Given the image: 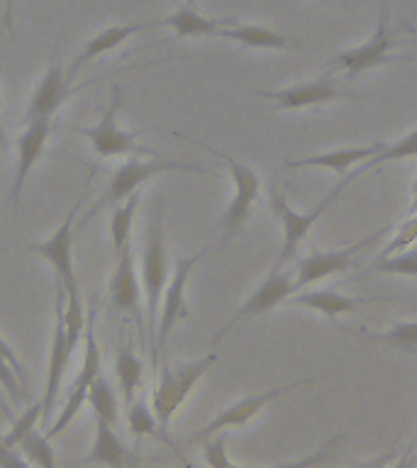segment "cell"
<instances>
[{
    "instance_id": "cell-1",
    "label": "cell",
    "mask_w": 417,
    "mask_h": 468,
    "mask_svg": "<svg viewBox=\"0 0 417 468\" xmlns=\"http://www.w3.org/2000/svg\"><path fill=\"white\" fill-rule=\"evenodd\" d=\"M168 283V256H166V237H164V207L161 203L152 210L149 227L144 237V254H142V295L146 300V336L156 342V317L159 305L164 298V288Z\"/></svg>"
},
{
    "instance_id": "cell-2",
    "label": "cell",
    "mask_w": 417,
    "mask_h": 468,
    "mask_svg": "<svg viewBox=\"0 0 417 468\" xmlns=\"http://www.w3.org/2000/svg\"><path fill=\"white\" fill-rule=\"evenodd\" d=\"M215 364H218V354L215 351L196 358V361H188V364H178L176 368L168 366L166 361H161L159 380H156L152 395V410L161 427V434H166L176 410L181 408L190 390L198 386V380L203 378Z\"/></svg>"
},
{
    "instance_id": "cell-3",
    "label": "cell",
    "mask_w": 417,
    "mask_h": 468,
    "mask_svg": "<svg viewBox=\"0 0 417 468\" xmlns=\"http://www.w3.org/2000/svg\"><path fill=\"white\" fill-rule=\"evenodd\" d=\"M166 171H188V174H208L205 168L196 166V164H186V161H176V159H166V156H159V154H154L149 161H127L123 166L117 168L110 183L102 190V196L95 200L93 207H88V212L80 219V225L83 227L86 222L98 215V210L102 207H110V205H120L127 196H132L134 190H139L144 186L149 178L159 174H166Z\"/></svg>"
},
{
    "instance_id": "cell-4",
    "label": "cell",
    "mask_w": 417,
    "mask_h": 468,
    "mask_svg": "<svg viewBox=\"0 0 417 468\" xmlns=\"http://www.w3.org/2000/svg\"><path fill=\"white\" fill-rule=\"evenodd\" d=\"M351 181H354V176L347 174V178H344V181L339 183V186H337V188L332 190L322 203L315 205L310 212H295L291 205H288V200H285V196L281 193V190L271 188L269 207L271 212L276 215L278 222H281V229H283V247H281V254H278L276 263H273V271H281V266H283L285 261H291L293 256H295V251H298L300 244H303V239L310 234V227L317 222L320 215H325V210H327L329 205L335 203L337 196H339V193H342Z\"/></svg>"
},
{
    "instance_id": "cell-5",
    "label": "cell",
    "mask_w": 417,
    "mask_h": 468,
    "mask_svg": "<svg viewBox=\"0 0 417 468\" xmlns=\"http://www.w3.org/2000/svg\"><path fill=\"white\" fill-rule=\"evenodd\" d=\"M102 373V358H101V346H98V339H95V305H91V310L86 313V329H83V361H80V371L73 380L71 390L66 395L64 408L57 415L54 422H49L44 437L51 439L61 434V431L69 427V424L76 420L79 410L83 408V402L88 398V388L98 376Z\"/></svg>"
},
{
    "instance_id": "cell-6",
    "label": "cell",
    "mask_w": 417,
    "mask_h": 468,
    "mask_svg": "<svg viewBox=\"0 0 417 468\" xmlns=\"http://www.w3.org/2000/svg\"><path fill=\"white\" fill-rule=\"evenodd\" d=\"M208 152H212L215 156L225 161V166L230 168V176H232V183H234V196L227 205L225 215L219 219V244L218 249H225L230 241L240 234V229L244 227L247 222L249 212H251V205L256 203V197H259V188H262V178L256 174L254 168H249L247 164H241L237 161L234 156L230 154H222V152H215L212 146H205Z\"/></svg>"
},
{
    "instance_id": "cell-7",
    "label": "cell",
    "mask_w": 417,
    "mask_h": 468,
    "mask_svg": "<svg viewBox=\"0 0 417 468\" xmlns=\"http://www.w3.org/2000/svg\"><path fill=\"white\" fill-rule=\"evenodd\" d=\"M91 181H93V171L88 174L86 183H83V188H80V197L71 205V210H69V215L64 218V222L57 227V232L51 234L49 239L32 241V244H27V249L32 251V254L42 256V259H47V261L54 266V271H57L59 288H61L64 292L79 291L76 273H73V234H76L73 225H76L80 205H83V200H86L88 196Z\"/></svg>"
},
{
    "instance_id": "cell-8",
    "label": "cell",
    "mask_w": 417,
    "mask_h": 468,
    "mask_svg": "<svg viewBox=\"0 0 417 468\" xmlns=\"http://www.w3.org/2000/svg\"><path fill=\"white\" fill-rule=\"evenodd\" d=\"M208 254V247H203L200 251L190 256H181L176 259V269L168 278L166 288H164V298H161L159 305V322H156V342H154V364L156 358L161 356V351L166 346L168 335L174 332V327L181 320L190 317V307L186 303V285H188V278L193 273V269L198 266V261Z\"/></svg>"
},
{
    "instance_id": "cell-9",
    "label": "cell",
    "mask_w": 417,
    "mask_h": 468,
    "mask_svg": "<svg viewBox=\"0 0 417 468\" xmlns=\"http://www.w3.org/2000/svg\"><path fill=\"white\" fill-rule=\"evenodd\" d=\"M124 102V88L112 86L110 88V101L105 112L101 115V120L93 124V127H86L80 132L83 137L91 142L95 156H102V159H112V156H130V154H152L144 146H139L137 137L132 132H124L120 124H117V115H120V108Z\"/></svg>"
},
{
    "instance_id": "cell-10",
    "label": "cell",
    "mask_w": 417,
    "mask_h": 468,
    "mask_svg": "<svg viewBox=\"0 0 417 468\" xmlns=\"http://www.w3.org/2000/svg\"><path fill=\"white\" fill-rule=\"evenodd\" d=\"M295 292V285H293V273H281V271H271V276L263 281L259 288H256L251 295H249V300L244 303V305L237 310V313L230 317V320L222 324V327L215 332V336H212V344H219L222 339H225L230 332H232L234 327H240V324H244L247 320H254V317H259V314L269 313V310H273L276 305H281L283 300H288Z\"/></svg>"
},
{
    "instance_id": "cell-11",
    "label": "cell",
    "mask_w": 417,
    "mask_h": 468,
    "mask_svg": "<svg viewBox=\"0 0 417 468\" xmlns=\"http://www.w3.org/2000/svg\"><path fill=\"white\" fill-rule=\"evenodd\" d=\"M307 383H310V378L293 380V383H288V386L271 388V390H263V393L247 395V398H241V400L232 402V405H227L225 410H219L210 422L203 424V427L190 437V441H205V439H210L212 434H218V431L244 427V424H247L254 415H259V412H262L271 400H276V398H281V395L291 393V390H295V388L307 386Z\"/></svg>"
},
{
    "instance_id": "cell-12",
    "label": "cell",
    "mask_w": 417,
    "mask_h": 468,
    "mask_svg": "<svg viewBox=\"0 0 417 468\" xmlns=\"http://www.w3.org/2000/svg\"><path fill=\"white\" fill-rule=\"evenodd\" d=\"M110 303L115 307L117 313L130 314L132 320L137 322V335L142 339V346L146 344V324H144V313H142V285L137 281V269H134V256H132V247L120 251L110 278Z\"/></svg>"
},
{
    "instance_id": "cell-13",
    "label": "cell",
    "mask_w": 417,
    "mask_h": 468,
    "mask_svg": "<svg viewBox=\"0 0 417 468\" xmlns=\"http://www.w3.org/2000/svg\"><path fill=\"white\" fill-rule=\"evenodd\" d=\"M73 351L66 344V329H64V291L59 288L57 298V322H54V335H51L49 346V361H47V386L42 395V427H49L54 410L59 402V390H61V380L66 376L69 361H71Z\"/></svg>"
},
{
    "instance_id": "cell-14",
    "label": "cell",
    "mask_w": 417,
    "mask_h": 468,
    "mask_svg": "<svg viewBox=\"0 0 417 468\" xmlns=\"http://www.w3.org/2000/svg\"><path fill=\"white\" fill-rule=\"evenodd\" d=\"M388 47H390V32H388V13L383 10L379 17V25H376V32L364 44L335 54L329 66H332V71H339L347 79H354V76L369 71L373 66L393 61L388 57Z\"/></svg>"
},
{
    "instance_id": "cell-15",
    "label": "cell",
    "mask_w": 417,
    "mask_h": 468,
    "mask_svg": "<svg viewBox=\"0 0 417 468\" xmlns=\"http://www.w3.org/2000/svg\"><path fill=\"white\" fill-rule=\"evenodd\" d=\"M80 86H73V79L69 76L64 66L54 61L44 71L42 80L37 83L35 93L29 98L27 112H25V124L37 122V120H51L57 115L59 108L64 105L73 93H79Z\"/></svg>"
},
{
    "instance_id": "cell-16",
    "label": "cell",
    "mask_w": 417,
    "mask_h": 468,
    "mask_svg": "<svg viewBox=\"0 0 417 468\" xmlns=\"http://www.w3.org/2000/svg\"><path fill=\"white\" fill-rule=\"evenodd\" d=\"M383 232L371 234L369 239L357 241V244H351V247L344 249H335V251H313V254H307L305 259H300L298 261V271H295V276H293V285H295V292H300L307 285L317 283L322 278L332 276V273H339V271H347L351 266V259L366 247V244H371L373 239H379Z\"/></svg>"
},
{
    "instance_id": "cell-17",
    "label": "cell",
    "mask_w": 417,
    "mask_h": 468,
    "mask_svg": "<svg viewBox=\"0 0 417 468\" xmlns=\"http://www.w3.org/2000/svg\"><path fill=\"white\" fill-rule=\"evenodd\" d=\"M259 95L273 101L281 110H300L310 108V105H322V102L337 101V98H342L344 90L337 83L335 71H327L317 76V79L305 80V83H295V86L283 88V90H266V93Z\"/></svg>"
},
{
    "instance_id": "cell-18",
    "label": "cell",
    "mask_w": 417,
    "mask_h": 468,
    "mask_svg": "<svg viewBox=\"0 0 417 468\" xmlns=\"http://www.w3.org/2000/svg\"><path fill=\"white\" fill-rule=\"evenodd\" d=\"M51 134V120H37V122H27L25 130L17 137V164H15L13 176V210L20 212V196L27 183L29 171L35 168L39 156L44 154L47 139Z\"/></svg>"
},
{
    "instance_id": "cell-19",
    "label": "cell",
    "mask_w": 417,
    "mask_h": 468,
    "mask_svg": "<svg viewBox=\"0 0 417 468\" xmlns=\"http://www.w3.org/2000/svg\"><path fill=\"white\" fill-rule=\"evenodd\" d=\"M146 29H154L152 22H123V25H112V27L101 29L98 35H93L91 39H86L83 44V49L80 54L71 61L69 66V76L76 79V73L88 64V61H93V58L102 57V54H108V51L117 49L120 44H124L127 39H132L134 35H142Z\"/></svg>"
},
{
    "instance_id": "cell-20",
    "label": "cell",
    "mask_w": 417,
    "mask_h": 468,
    "mask_svg": "<svg viewBox=\"0 0 417 468\" xmlns=\"http://www.w3.org/2000/svg\"><path fill=\"white\" fill-rule=\"evenodd\" d=\"M386 144L383 142H376V144L369 146H347V149H332V152L325 154H313V156H303V159H288L285 161V168H303V166H320L335 171L337 176H347L349 168L357 164V161H369L371 156H376L379 152H383Z\"/></svg>"
},
{
    "instance_id": "cell-21",
    "label": "cell",
    "mask_w": 417,
    "mask_h": 468,
    "mask_svg": "<svg viewBox=\"0 0 417 468\" xmlns=\"http://www.w3.org/2000/svg\"><path fill=\"white\" fill-rule=\"evenodd\" d=\"M134 461L132 449H127L123 439L117 437L115 427L95 420V439L91 452L86 453L83 463L91 466H105V468H127V463Z\"/></svg>"
},
{
    "instance_id": "cell-22",
    "label": "cell",
    "mask_w": 417,
    "mask_h": 468,
    "mask_svg": "<svg viewBox=\"0 0 417 468\" xmlns=\"http://www.w3.org/2000/svg\"><path fill=\"white\" fill-rule=\"evenodd\" d=\"M227 25H232V20H212L200 15L193 5H186L181 10H176L174 15H168L164 20L152 22V27H168L176 37H218V32Z\"/></svg>"
},
{
    "instance_id": "cell-23",
    "label": "cell",
    "mask_w": 417,
    "mask_h": 468,
    "mask_svg": "<svg viewBox=\"0 0 417 468\" xmlns=\"http://www.w3.org/2000/svg\"><path fill=\"white\" fill-rule=\"evenodd\" d=\"M376 298H351V295H342V292L329 291V288H317V291H303L293 292V305L310 307L315 313L325 314V317H337V314L354 313L358 305L364 303H373Z\"/></svg>"
},
{
    "instance_id": "cell-24",
    "label": "cell",
    "mask_w": 417,
    "mask_h": 468,
    "mask_svg": "<svg viewBox=\"0 0 417 468\" xmlns=\"http://www.w3.org/2000/svg\"><path fill=\"white\" fill-rule=\"evenodd\" d=\"M218 37L241 44V47H249V49H288V47H293L288 37L278 35L273 29L262 27V25H241L237 20L219 29Z\"/></svg>"
},
{
    "instance_id": "cell-25",
    "label": "cell",
    "mask_w": 417,
    "mask_h": 468,
    "mask_svg": "<svg viewBox=\"0 0 417 468\" xmlns=\"http://www.w3.org/2000/svg\"><path fill=\"white\" fill-rule=\"evenodd\" d=\"M112 371H115L120 395H123L124 408H127V405L137 398V390L142 388V378H144V361L134 354V346H132L130 336H127L123 346L117 349Z\"/></svg>"
},
{
    "instance_id": "cell-26",
    "label": "cell",
    "mask_w": 417,
    "mask_h": 468,
    "mask_svg": "<svg viewBox=\"0 0 417 468\" xmlns=\"http://www.w3.org/2000/svg\"><path fill=\"white\" fill-rule=\"evenodd\" d=\"M139 207V190H134L132 196H127L120 205H115V210L110 215V241H112V254L115 259L120 256L124 247H127V239H130L132 222H134V215H137Z\"/></svg>"
},
{
    "instance_id": "cell-27",
    "label": "cell",
    "mask_w": 417,
    "mask_h": 468,
    "mask_svg": "<svg viewBox=\"0 0 417 468\" xmlns=\"http://www.w3.org/2000/svg\"><path fill=\"white\" fill-rule=\"evenodd\" d=\"M86 402L93 408L98 422L117 427V393L115 388H112V383H110L102 373L91 383V388H88Z\"/></svg>"
},
{
    "instance_id": "cell-28",
    "label": "cell",
    "mask_w": 417,
    "mask_h": 468,
    "mask_svg": "<svg viewBox=\"0 0 417 468\" xmlns=\"http://www.w3.org/2000/svg\"><path fill=\"white\" fill-rule=\"evenodd\" d=\"M127 430H130L134 444L146 437H156V434H161L156 415H154L152 405H149L144 393L137 395V398L127 405Z\"/></svg>"
},
{
    "instance_id": "cell-29",
    "label": "cell",
    "mask_w": 417,
    "mask_h": 468,
    "mask_svg": "<svg viewBox=\"0 0 417 468\" xmlns=\"http://www.w3.org/2000/svg\"><path fill=\"white\" fill-rule=\"evenodd\" d=\"M64 329L69 349L76 351L80 336H83V329H86V313H83V303L79 298V291L64 292Z\"/></svg>"
},
{
    "instance_id": "cell-30",
    "label": "cell",
    "mask_w": 417,
    "mask_h": 468,
    "mask_svg": "<svg viewBox=\"0 0 417 468\" xmlns=\"http://www.w3.org/2000/svg\"><path fill=\"white\" fill-rule=\"evenodd\" d=\"M408 156H417V130H412L410 134L401 137V142H395V144H386V149H383V152H379L376 156H371L369 161H364V166L358 168V171H351V176L357 178V176H361L371 166L388 164V161L408 159Z\"/></svg>"
},
{
    "instance_id": "cell-31",
    "label": "cell",
    "mask_w": 417,
    "mask_h": 468,
    "mask_svg": "<svg viewBox=\"0 0 417 468\" xmlns=\"http://www.w3.org/2000/svg\"><path fill=\"white\" fill-rule=\"evenodd\" d=\"M25 459L29 463H35L39 468H57V456H54V449H51L49 439L44 437V431L32 430L27 437L22 439L20 446H17Z\"/></svg>"
},
{
    "instance_id": "cell-32",
    "label": "cell",
    "mask_w": 417,
    "mask_h": 468,
    "mask_svg": "<svg viewBox=\"0 0 417 468\" xmlns=\"http://www.w3.org/2000/svg\"><path fill=\"white\" fill-rule=\"evenodd\" d=\"M373 271L390 273V276L417 278V247L405 249L401 254L388 256V259H379V261L373 263Z\"/></svg>"
},
{
    "instance_id": "cell-33",
    "label": "cell",
    "mask_w": 417,
    "mask_h": 468,
    "mask_svg": "<svg viewBox=\"0 0 417 468\" xmlns=\"http://www.w3.org/2000/svg\"><path fill=\"white\" fill-rule=\"evenodd\" d=\"M39 420H42V400L32 402L27 410H22L20 417H15L13 420V427H10V431H7V434H3V439H5L7 444L13 446V449H17L22 439L27 437L32 430H37V422H39Z\"/></svg>"
},
{
    "instance_id": "cell-34",
    "label": "cell",
    "mask_w": 417,
    "mask_h": 468,
    "mask_svg": "<svg viewBox=\"0 0 417 468\" xmlns=\"http://www.w3.org/2000/svg\"><path fill=\"white\" fill-rule=\"evenodd\" d=\"M373 342L390 344L398 349H417V322H398L393 327L383 332V335H366Z\"/></svg>"
},
{
    "instance_id": "cell-35",
    "label": "cell",
    "mask_w": 417,
    "mask_h": 468,
    "mask_svg": "<svg viewBox=\"0 0 417 468\" xmlns=\"http://www.w3.org/2000/svg\"><path fill=\"white\" fill-rule=\"evenodd\" d=\"M344 439V431L342 434H335L332 439H327L320 449H315L313 453H307L303 459H295V461H283V463H276V466H269V468H315L320 466V463H327L332 456H335L337 446L342 444Z\"/></svg>"
},
{
    "instance_id": "cell-36",
    "label": "cell",
    "mask_w": 417,
    "mask_h": 468,
    "mask_svg": "<svg viewBox=\"0 0 417 468\" xmlns=\"http://www.w3.org/2000/svg\"><path fill=\"white\" fill-rule=\"evenodd\" d=\"M227 434L218 431V434H212L210 439H205L203 446V459L208 463V468H251V466H237L230 461L227 456Z\"/></svg>"
},
{
    "instance_id": "cell-37",
    "label": "cell",
    "mask_w": 417,
    "mask_h": 468,
    "mask_svg": "<svg viewBox=\"0 0 417 468\" xmlns=\"http://www.w3.org/2000/svg\"><path fill=\"white\" fill-rule=\"evenodd\" d=\"M417 241V215H408V219L398 227V232L393 234V239L388 241V247L380 251L379 259H388L410 249Z\"/></svg>"
},
{
    "instance_id": "cell-38",
    "label": "cell",
    "mask_w": 417,
    "mask_h": 468,
    "mask_svg": "<svg viewBox=\"0 0 417 468\" xmlns=\"http://www.w3.org/2000/svg\"><path fill=\"white\" fill-rule=\"evenodd\" d=\"M0 388L10 395V400H13L15 405H20L25 390H22V383L20 378H17V373L13 371V366L7 364L3 356H0Z\"/></svg>"
},
{
    "instance_id": "cell-39",
    "label": "cell",
    "mask_w": 417,
    "mask_h": 468,
    "mask_svg": "<svg viewBox=\"0 0 417 468\" xmlns=\"http://www.w3.org/2000/svg\"><path fill=\"white\" fill-rule=\"evenodd\" d=\"M0 468H29V461L25 459V453L7 444L3 434H0Z\"/></svg>"
},
{
    "instance_id": "cell-40",
    "label": "cell",
    "mask_w": 417,
    "mask_h": 468,
    "mask_svg": "<svg viewBox=\"0 0 417 468\" xmlns=\"http://www.w3.org/2000/svg\"><path fill=\"white\" fill-rule=\"evenodd\" d=\"M0 356L5 358L7 364L13 366V371L17 373V378H20V383H22V390H25V393H27V388H29L27 371H25V366H22V361H20V358L15 356L13 346H10V344H7L5 339H3V336H0Z\"/></svg>"
},
{
    "instance_id": "cell-41",
    "label": "cell",
    "mask_w": 417,
    "mask_h": 468,
    "mask_svg": "<svg viewBox=\"0 0 417 468\" xmlns=\"http://www.w3.org/2000/svg\"><path fill=\"white\" fill-rule=\"evenodd\" d=\"M395 453H398V449H388L386 453H380L376 459L361 461V463H354L351 468H388V463L395 459Z\"/></svg>"
},
{
    "instance_id": "cell-42",
    "label": "cell",
    "mask_w": 417,
    "mask_h": 468,
    "mask_svg": "<svg viewBox=\"0 0 417 468\" xmlns=\"http://www.w3.org/2000/svg\"><path fill=\"white\" fill-rule=\"evenodd\" d=\"M415 444H417V441H412V444H410V446H408V449H405V452H402L401 461H398V463H395V466H393V468H417Z\"/></svg>"
},
{
    "instance_id": "cell-43",
    "label": "cell",
    "mask_w": 417,
    "mask_h": 468,
    "mask_svg": "<svg viewBox=\"0 0 417 468\" xmlns=\"http://www.w3.org/2000/svg\"><path fill=\"white\" fill-rule=\"evenodd\" d=\"M13 10H15V0H5V13H3V20H5V27L13 32Z\"/></svg>"
},
{
    "instance_id": "cell-44",
    "label": "cell",
    "mask_w": 417,
    "mask_h": 468,
    "mask_svg": "<svg viewBox=\"0 0 417 468\" xmlns=\"http://www.w3.org/2000/svg\"><path fill=\"white\" fill-rule=\"evenodd\" d=\"M410 215H415L417 212V178H415V183H412V200H410Z\"/></svg>"
},
{
    "instance_id": "cell-45",
    "label": "cell",
    "mask_w": 417,
    "mask_h": 468,
    "mask_svg": "<svg viewBox=\"0 0 417 468\" xmlns=\"http://www.w3.org/2000/svg\"><path fill=\"white\" fill-rule=\"evenodd\" d=\"M0 137H3V122H0Z\"/></svg>"
},
{
    "instance_id": "cell-46",
    "label": "cell",
    "mask_w": 417,
    "mask_h": 468,
    "mask_svg": "<svg viewBox=\"0 0 417 468\" xmlns=\"http://www.w3.org/2000/svg\"><path fill=\"white\" fill-rule=\"evenodd\" d=\"M415 215H417V212H415Z\"/></svg>"
}]
</instances>
